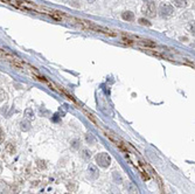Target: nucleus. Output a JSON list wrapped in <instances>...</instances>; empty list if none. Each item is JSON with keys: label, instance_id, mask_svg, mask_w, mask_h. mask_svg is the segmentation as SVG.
Wrapping results in <instances>:
<instances>
[{"label": "nucleus", "instance_id": "4", "mask_svg": "<svg viewBox=\"0 0 195 194\" xmlns=\"http://www.w3.org/2000/svg\"><path fill=\"white\" fill-rule=\"evenodd\" d=\"M144 12H146L147 15H150V16H154V6H153V4L152 2H148V4H146V6L144 7Z\"/></svg>", "mask_w": 195, "mask_h": 194}, {"label": "nucleus", "instance_id": "2", "mask_svg": "<svg viewBox=\"0 0 195 194\" xmlns=\"http://www.w3.org/2000/svg\"><path fill=\"white\" fill-rule=\"evenodd\" d=\"M96 161H97V164L101 167H104V169H107L110 166V163H111V158H110V155L105 153V152H102V153H99V155H96Z\"/></svg>", "mask_w": 195, "mask_h": 194}, {"label": "nucleus", "instance_id": "10", "mask_svg": "<svg viewBox=\"0 0 195 194\" xmlns=\"http://www.w3.org/2000/svg\"><path fill=\"white\" fill-rule=\"evenodd\" d=\"M87 1H88V2H93L95 0H87Z\"/></svg>", "mask_w": 195, "mask_h": 194}, {"label": "nucleus", "instance_id": "8", "mask_svg": "<svg viewBox=\"0 0 195 194\" xmlns=\"http://www.w3.org/2000/svg\"><path fill=\"white\" fill-rule=\"evenodd\" d=\"M139 22H140L142 25H146V26H150V25H151L147 20H145V19H140L139 20Z\"/></svg>", "mask_w": 195, "mask_h": 194}, {"label": "nucleus", "instance_id": "9", "mask_svg": "<svg viewBox=\"0 0 195 194\" xmlns=\"http://www.w3.org/2000/svg\"><path fill=\"white\" fill-rule=\"evenodd\" d=\"M2 138V132H1V129H0V139Z\"/></svg>", "mask_w": 195, "mask_h": 194}, {"label": "nucleus", "instance_id": "1", "mask_svg": "<svg viewBox=\"0 0 195 194\" xmlns=\"http://www.w3.org/2000/svg\"><path fill=\"white\" fill-rule=\"evenodd\" d=\"M104 132H105V136H107V138H110V139H111V141H112L113 143H115V144H116V145H117L118 147L120 149V150L126 151V152H127V144L123 143V141H120V139H119V138H118V137L116 136L113 132L109 131V130H104ZM127 153H129V152H127Z\"/></svg>", "mask_w": 195, "mask_h": 194}, {"label": "nucleus", "instance_id": "7", "mask_svg": "<svg viewBox=\"0 0 195 194\" xmlns=\"http://www.w3.org/2000/svg\"><path fill=\"white\" fill-rule=\"evenodd\" d=\"M174 4L178 7H184V6L187 5V0H174Z\"/></svg>", "mask_w": 195, "mask_h": 194}, {"label": "nucleus", "instance_id": "5", "mask_svg": "<svg viewBox=\"0 0 195 194\" xmlns=\"http://www.w3.org/2000/svg\"><path fill=\"white\" fill-rule=\"evenodd\" d=\"M89 172L91 173V175H90V177H91L93 179H96V178L98 177V171H97V169H96L95 166H93V165L89 166Z\"/></svg>", "mask_w": 195, "mask_h": 194}, {"label": "nucleus", "instance_id": "6", "mask_svg": "<svg viewBox=\"0 0 195 194\" xmlns=\"http://www.w3.org/2000/svg\"><path fill=\"white\" fill-rule=\"evenodd\" d=\"M123 19L126 20V21H132V20L134 19V15L132 12H125V13H123Z\"/></svg>", "mask_w": 195, "mask_h": 194}, {"label": "nucleus", "instance_id": "3", "mask_svg": "<svg viewBox=\"0 0 195 194\" xmlns=\"http://www.w3.org/2000/svg\"><path fill=\"white\" fill-rule=\"evenodd\" d=\"M159 13L161 14V16H170L173 13V7L167 4H162L159 8Z\"/></svg>", "mask_w": 195, "mask_h": 194}]
</instances>
